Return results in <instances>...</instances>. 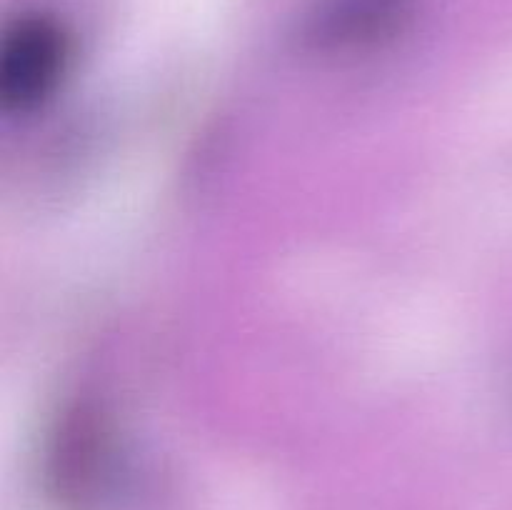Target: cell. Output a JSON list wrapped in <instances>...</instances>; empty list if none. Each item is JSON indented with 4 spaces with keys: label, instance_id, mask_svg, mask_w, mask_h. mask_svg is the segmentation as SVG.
<instances>
[{
    "label": "cell",
    "instance_id": "obj_1",
    "mask_svg": "<svg viewBox=\"0 0 512 510\" xmlns=\"http://www.w3.org/2000/svg\"><path fill=\"white\" fill-rule=\"evenodd\" d=\"M65 30L48 15H23L5 30L0 48V100L13 113H30L53 95L68 65Z\"/></svg>",
    "mask_w": 512,
    "mask_h": 510
},
{
    "label": "cell",
    "instance_id": "obj_2",
    "mask_svg": "<svg viewBox=\"0 0 512 510\" xmlns=\"http://www.w3.org/2000/svg\"><path fill=\"white\" fill-rule=\"evenodd\" d=\"M410 8V0H340L325 18L323 30L333 38L355 40L385 33Z\"/></svg>",
    "mask_w": 512,
    "mask_h": 510
}]
</instances>
